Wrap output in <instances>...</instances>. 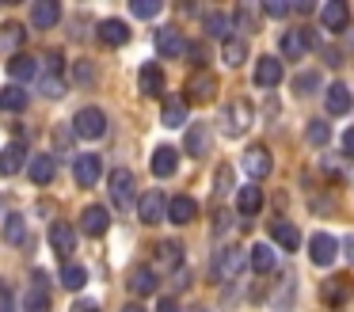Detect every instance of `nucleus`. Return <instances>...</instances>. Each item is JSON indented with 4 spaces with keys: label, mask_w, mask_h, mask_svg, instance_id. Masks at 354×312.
<instances>
[{
    "label": "nucleus",
    "mask_w": 354,
    "mask_h": 312,
    "mask_svg": "<svg viewBox=\"0 0 354 312\" xmlns=\"http://www.w3.org/2000/svg\"><path fill=\"white\" fill-rule=\"evenodd\" d=\"M252 118H255V111H252V103H248V99H236V103L232 107H225V134L229 137H244L248 129H252Z\"/></svg>",
    "instance_id": "obj_1"
},
{
    "label": "nucleus",
    "mask_w": 354,
    "mask_h": 312,
    "mask_svg": "<svg viewBox=\"0 0 354 312\" xmlns=\"http://www.w3.org/2000/svg\"><path fill=\"white\" fill-rule=\"evenodd\" d=\"M73 129H77L80 137H88V141H95V137L107 134V114H103L100 107H84V111H77V118H73Z\"/></svg>",
    "instance_id": "obj_2"
},
{
    "label": "nucleus",
    "mask_w": 354,
    "mask_h": 312,
    "mask_svg": "<svg viewBox=\"0 0 354 312\" xmlns=\"http://www.w3.org/2000/svg\"><path fill=\"white\" fill-rule=\"evenodd\" d=\"M270 167H274V156H270L267 145H252V149L244 152V172L255 179V187L270 175Z\"/></svg>",
    "instance_id": "obj_3"
},
{
    "label": "nucleus",
    "mask_w": 354,
    "mask_h": 312,
    "mask_svg": "<svg viewBox=\"0 0 354 312\" xmlns=\"http://www.w3.org/2000/svg\"><path fill=\"white\" fill-rule=\"evenodd\" d=\"M107 187H111V202H115V210H130L133 205V172L115 167Z\"/></svg>",
    "instance_id": "obj_4"
},
{
    "label": "nucleus",
    "mask_w": 354,
    "mask_h": 312,
    "mask_svg": "<svg viewBox=\"0 0 354 312\" xmlns=\"http://www.w3.org/2000/svg\"><path fill=\"white\" fill-rule=\"evenodd\" d=\"M164 213H168V198H164L160 190H145V194L138 198V217H141V225H160Z\"/></svg>",
    "instance_id": "obj_5"
},
{
    "label": "nucleus",
    "mask_w": 354,
    "mask_h": 312,
    "mask_svg": "<svg viewBox=\"0 0 354 312\" xmlns=\"http://www.w3.org/2000/svg\"><path fill=\"white\" fill-rule=\"evenodd\" d=\"M73 179H77L80 187H95V183L103 179V160L95 156V152H80L77 164H73Z\"/></svg>",
    "instance_id": "obj_6"
},
{
    "label": "nucleus",
    "mask_w": 354,
    "mask_h": 312,
    "mask_svg": "<svg viewBox=\"0 0 354 312\" xmlns=\"http://www.w3.org/2000/svg\"><path fill=\"white\" fill-rule=\"evenodd\" d=\"M187 99L191 103H214L217 99V76L214 73H194L187 80Z\"/></svg>",
    "instance_id": "obj_7"
},
{
    "label": "nucleus",
    "mask_w": 354,
    "mask_h": 312,
    "mask_svg": "<svg viewBox=\"0 0 354 312\" xmlns=\"http://www.w3.org/2000/svg\"><path fill=\"white\" fill-rule=\"evenodd\" d=\"M335 255H339V240H335V236L316 232L313 240H308V259H313L316 266H331V263H335Z\"/></svg>",
    "instance_id": "obj_8"
},
{
    "label": "nucleus",
    "mask_w": 354,
    "mask_h": 312,
    "mask_svg": "<svg viewBox=\"0 0 354 312\" xmlns=\"http://www.w3.org/2000/svg\"><path fill=\"white\" fill-rule=\"evenodd\" d=\"M320 23H324V30H331V35H343L346 23H351V8H346L343 0H328V4L320 8Z\"/></svg>",
    "instance_id": "obj_9"
},
{
    "label": "nucleus",
    "mask_w": 354,
    "mask_h": 312,
    "mask_svg": "<svg viewBox=\"0 0 354 312\" xmlns=\"http://www.w3.org/2000/svg\"><path fill=\"white\" fill-rule=\"evenodd\" d=\"M156 53H160V57H183V53H187L183 30H176V27H160V30H156Z\"/></svg>",
    "instance_id": "obj_10"
},
{
    "label": "nucleus",
    "mask_w": 354,
    "mask_h": 312,
    "mask_svg": "<svg viewBox=\"0 0 354 312\" xmlns=\"http://www.w3.org/2000/svg\"><path fill=\"white\" fill-rule=\"evenodd\" d=\"M308 46H313V35H308L305 27H297V30H286L282 35V57H290V61H301L308 53Z\"/></svg>",
    "instance_id": "obj_11"
},
{
    "label": "nucleus",
    "mask_w": 354,
    "mask_h": 312,
    "mask_svg": "<svg viewBox=\"0 0 354 312\" xmlns=\"http://www.w3.org/2000/svg\"><path fill=\"white\" fill-rule=\"evenodd\" d=\"M240 263H244L240 248H236V244H225V248H221V255H217V263H214V282L232 278V274L240 270Z\"/></svg>",
    "instance_id": "obj_12"
},
{
    "label": "nucleus",
    "mask_w": 354,
    "mask_h": 312,
    "mask_svg": "<svg viewBox=\"0 0 354 312\" xmlns=\"http://www.w3.org/2000/svg\"><path fill=\"white\" fill-rule=\"evenodd\" d=\"M176 167H179V149H171V145L153 149V175H156V179H171Z\"/></svg>",
    "instance_id": "obj_13"
},
{
    "label": "nucleus",
    "mask_w": 354,
    "mask_h": 312,
    "mask_svg": "<svg viewBox=\"0 0 354 312\" xmlns=\"http://www.w3.org/2000/svg\"><path fill=\"white\" fill-rule=\"evenodd\" d=\"M27 164V145L24 141H8L0 152V175H16Z\"/></svg>",
    "instance_id": "obj_14"
},
{
    "label": "nucleus",
    "mask_w": 354,
    "mask_h": 312,
    "mask_svg": "<svg viewBox=\"0 0 354 312\" xmlns=\"http://www.w3.org/2000/svg\"><path fill=\"white\" fill-rule=\"evenodd\" d=\"M255 84H259V88H278V84H282V61L278 57L255 61Z\"/></svg>",
    "instance_id": "obj_15"
},
{
    "label": "nucleus",
    "mask_w": 354,
    "mask_h": 312,
    "mask_svg": "<svg viewBox=\"0 0 354 312\" xmlns=\"http://www.w3.org/2000/svg\"><path fill=\"white\" fill-rule=\"evenodd\" d=\"M50 244H54L57 255H73V248H77V228L65 225V221H54L50 225Z\"/></svg>",
    "instance_id": "obj_16"
},
{
    "label": "nucleus",
    "mask_w": 354,
    "mask_h": 312,
    "mask_svg": "<svg viewBox=\"0 0 354 312\" xmlns=\"http://www.w3.org/2000/svg\"><path fill=\"white\" fill-rule=\"evenodd\" d=\"M111 225V213L103 210V205H88L84 213H80V228H84L88 236H103Z\"/></svg>",
    "instance_id": "obj_17"
},
{
    "label": "nucleus",
    "mask_w": 354,
    "mask_h": 312,
    "mask_svg": "<svg viewBox=\"0 0 354 312\" xmlns=\"http://www.w3.org/2000/svg\"><path fill=\"white\" fill-rule=\"evenodd\" d=\"M270 240H274L278 248H286V251H297L301 248V232H297L293 221H274V225H270Z\"/></svg>",
    "instance_id": "obj_18"
},
{
    "label": "nucleus",
    "mask_w": 354,
    "mask_h": 312,
    "mask_svg": "<svg viewBox=\"0 0 354 312\" xmlns=\"http://www.w3.org/2000/svg\"><path fill=\"white\" fill-rule=\"evenodd\" d=\"M57 19H62V4H57V0H39V4L31 8V23L39 30H50Z\"/></svg>",
    "instance_id": "obj_19"
},
{
    "label": "nucleus",
    "mask_w": 354,
    "mask_h": 312,
    "mask_svg": "<svg viewBox=\"0 0 354 312\" xmlns=\"http://www.w3.org/2000/svg\"><path fill=\"white\" fill-rule=\"evenodd\" d=\"M324 103H328V114H346L351 111V88L346 84H328L324 88Z\"/></svg>",
    "instance_id": "obj_20"
},
{
    "label": "nucleus",
    "mask_w": 354,
    "mask_h": 312,
    "mask_svg": "<svg viewBox=\"0 0 354 312\" xmlns=\"http://www.w3.org/2000/svg\"><path fill=\"white\" fill-rule=\"evenodd\" d=\"M100 42L103 46H126L130 42V27L122 19H103L100 23Z\"/></svg>",
    "instance_id": "obj_21"
},
{
    "label": "nucleus",
    "mask_w": 354,
    "mask_h": 312,
    "mask_svg": "<svg viewBox=\"0 0 354 312\" xmlns=\"http://www.w3.org/2000/svg\"><path fill=\"white\" fill-rule=\"evenodd\" d=\"M236 210L244 213V217H255V213L263 210V187H255V183L240 187V194H236Z\"/></svg>",
    "instance_id": "obj_22"
},
{
    "label": "nucleus",
    "mask_w": 354,
    "mask_h": 312,
    "mask_svg": "<svg viewBox=\"0 0 354 312\" xmlns=\"http://www.w3.org/2000/svg\"><path fill=\"white\" fill-rule=\"evenodd\" d=\"M194 213H198V202L183 194V198H171V202H168V213H164V217H171L176 225H191Z\"/></svg>",
    "instance_id": "obj_23"
},
{
    "label": "nucleus",
    "mask_w": 354,
    "mask_h": 312,
    "mask_svg": "<svg viewBox=\"0 0 354 312\" xmlns=\"http://www.w3.org/2000/svg\"><path fill=\"white\" fill-rule=\"evenodd\" d=\"M138 88H141V95H160V91H164V73L156 65H141Z\"/></svg>",
    "instance_id": "obj_24"
},
{
    "label": "nucleus",
    "mask_w": 354,
    "mask_h": 312,
    "mask_svg": "<svg viewBox=\"0 0 354 312\" xmlns=\"http://www.w3.org/2000/svg\"><path fill=\"white\" fill-rule=\"evenodd\" d=\"M130 293H138V297L156 293V270L153 266H138V270L130 274Z\"/></svg>",
    "instance_id": "obj_25"
},
{
    "label": "nucleus",
    "mask_w": 354,
    "mask_h": 312,
    "mask_svg": "<svg viewBox=\"0 0 354 312\" xmlns=\"http://www.w3.org/2000/svg\"><path fill=\"white\" fill-rule=\"evenodd\" d=\"M8 76L24 88V80H31V76H35V57H27V53H12V57H8Z\"/></svg>",
    "instance_id": "obj_26"
},
{
    "label": "nucleus",
    "mask_w": 354,
    "mask_h": 312,
    "mask_svg": "<svg viewBox=\"0 0 354 312\" xmlns=\"http://www.w3.org/2000/svg\"><path fill=\"white\" fill-rule=\"evenodd\" d=\"M221 57H225V65H229V68H240L248 61V42H244V38H225Z\"/></svg>",
    "instance_id": "obj_27"
},
{
    "label": "nucleus",
    "mask_w": 354,
    "mask_h": 312,
    "mask_svg": "<svg viewBox=\"0 0 354 312\" xmlns=\"http://www.w3.org/2000/svg\"><path fill=\"white\" fill-rule=\"evenodd\" d=\"M54 172H57V164H54V156H50V152H42V156L31 160V179L39 183V187H46V183L54 179Z\"/></svg>",
    "instance_id": "obj_28"
},
{
    "label": "nucleus",
    "mask_w": 354,
    "mask_h": 312,
    "mask_svg": "<svg viewBox=\"0 0 354 312\" xmlns=\"http://www.w3.org/2000/svg\"><path fill=\"white\" fill-rule=\"evenodd\" d=\"M183 263V251H179V244L176 240H164V244H156V266H179Z\"/></svg>",
    "instance_id": "obj_29"
},
{
    "label": "nucleus",
    "mask_w": 354,
    "mask_h": 312,
    "mask_svg": "<svg viewBox=\"0 0 354 312\" xmlns=\"http://www.w3.org/2000/svg\"><path fill=\"white\" fill-rule=\"evenodd\" d=\"M252 270L255 274L274 270V248H270V244H255L252 248Z\"/></svg>",
    "instance_id": "obj_30"
},
{
    "label": "nucleus",
    "mask_w": 354,
    "mask_h": 312,
    "mask_svg": "<svg viewBox=\"0 0 354 312\" xmlns=\"http://www.w3.org/2000/svg\"><path fill=\"white\" fill-rule=\"evenodd\" d=\"M24 312H50V293L42 289V278L35 289H27L24 293Z\"/></svg>",
    "instance_id": "obj_31"
},
{
    "label": "nucleus",
    "mask_w": 354,
    "mask_h": 312,
    "mask_svg": "<svg viewBox=\"0 0 354 312\" xmlns=\"http://www.w3.org/2000/svg\"><path fill=\"white\" fill-rule=\"evenodd\" d=\"M84 282H88V270L80 263H65L62 266V286L65 289H73V293H77V289H84Z\"/></svg>",
    "instance_id": "obj_32"
},
{
    "label": "nucleus",
    "mask_w": 354,
    "mask_h": 312,
    "mask_svg": "<svg viewBox=\"0 0 354 312\" xmlns=\"http://www.w3.org/2000/svg\"><path fill=\"white\" fill-rule=\"evenodd\" d=\"M4 240L12 244V248H19V244L27 240V225L19 213H8V221H4Z\"/></svg>",
    "instance_id": "obj_33"
},
{
    "label": "nucleus",
    "mask_w": 354,
    "mask_h": 312,
    "mask_svg": "<svg viewBox=\"0 0 354 312\" xmlns=\"http://www.w3.org/2000/svg\"><path fill=\"white\" fill-rule=\"evenodd\" d=\"M0 107H4V111H24V107H27V91L19 88V84H8V88L0 91Z\"/></svg>",
    "instance_id": "obj_34"
},
{
    "label": "nucleus",
    "mask_w": 354,
    "mask_h": 312,
    "mask_svg": "<svg viewBox=\"0 0 354 312\" xmlns=\"http://www.w3.org/2000/svg\"><path fill=\"white\" fill-rule=\"evenodd\" d=\"M160 122L168 129H179L187 122V107L183 103H164V111H160Z\"/></svg>",
    "instance_id": "obj_35"
},
{
    "label": "nucleus",
    "mask_w": 354,
    "mask_h": 312,
    "mask_svg": "<svg viewBox=\"0 0 354 312\" xmlns=\"http://www.w3.org/2000/svg\"><path fill=\"white\" fill-rule=\"evenodd\" d=\"M206 145H209L206 126H191V134H187V152H191V156H202V152H206Z\"/></svg>",
    "instance_id": "obj_36"
},
{
    "label": "nucleus",
    "mask_w": 354,
    "mask_h": 312,
    "mask_svg": "<svg viewBox=\"0 0 354 312\" xmlns=\"http://www.w3.org/2000/svg\"><path fill=\"white\" fill-rule=\"evenodd\" d=\"M202 23H206V30L214 38H225L229 35V15H221V12H206L202 15Z\"/></svg>",
    "instance_id": "obj_37"
},
{
    "label": "nucleus",
    "mask_w": 354,
    "mask_h": 312,
    "mask_svg": "<svg viewBox=\"0 0 354 312\" xmlns=\"http://www.w3.org/2000/svg\"><path fill=\"white\" fill-rule=\"evenodd\" d=\"M308 141H313V145H328L331 141V126L324 118H313V122H308Z\"/></svg>",
    "instance_id": "obj_38"
},
{
    "label": "nucleus",
    "mask_w": 354,
    "mask_h": 312,
    "mask_svg": "<svg viewBox=\"0 0 354 312\" xmlns=\"http://www.w3.org/2000/svg\"><path fill=\"white\" fill-rule=\"evenodd\" d=\"M24 38H27V30L19 27V23H4V27H0V42L4 46H24Z\"/></svg>",
    "instance_id": "obj_39"
},
{
    "label": "nucleus",
    "mask_w": 354,
    "mask_h": 312,
    "mask_svg": "<svg viewBox=\"0 0 354 312\" xmlns=\"http://www.w3.org/2000/svg\"><path fill=\"white\" fill-rule=\"evenodd\" d=\"M316 88H320V76H316V73H301V76H293V91H297V95H313Z\"/></svg>",
    "instance_id": "obj_40"
},
{
    "label": "nucleus",
    "mask_w": 354,
    "mask_h": 312,
    "mask_svg": "<svg viewBox=\"0 0 354 312\" xmlns=\"http://www.w3.org/2000/svg\"><path fill=\"white\" fill-rule=\"evenodd\" d=\"M130 12L138 15V19H153V15H160V0H133Z\"/></svg>",
    "instance_id": "obj_41"
},
{
    "label": "nucleus",
    "mask_w": 354,
    "mask_h": 312,
    "mask_svg": "<svg viewBox=\"0 0 354 312\" xmlns=\"http://www.w3.org/2000/svg\"><path fill=\"white\" fill-rule=\"evenodd\" d=\"M42 95H46V99H62L65 95V84L57 80V76H46V80H42Z\"/></svg>",
    "instance_id": "obj_42"
},
{
    "label": "nucleus",
    "mask_w": 354,
    "mask_h": 312,
    "mask_svg": "<svg viewBox=\"0 0 354 312\" xmlns=\"http://www.w3.org/2000/svg\"><path fill=\"white\" fill-rule=\"evenodd\" d=\"M324 297H328L331 309H339V304H343V282H331V286L324 289Z\"/></svg>",
    "instance_id": "obj_43"
},
{
    "label": "nucleus",
    "mask_w": 354,
    "mask_h": 312,
    "mask_svg": "<svg viewBox=\"0 0 354 312\" xmlns=\"http://www.w3.org/2000/svg\"><path fill=\"white\" fill-rule=\"evenodd\" d=\"M263 12H267V15H274V19H278V15H286V12H290V4H282V0H267V4H263Z\"/></svg>",
    "instance_id": "obj_44"
},
{
    "label": "nucleus",
    "mask_w": 354,
    "mask_h": 312,
    "mask_svg": "<svg viewBox=\"0 0 354 312\" xmlns=\"http://www.w3.org/2000/svg\"><path fill=\"white\" fill-rule=\"evenodd\" d=\"M46 65H50V76H57V68H62V50H54V53H50V61H46Z\"/></svg>",
    "instance_id": "obj_45"
},
{
    "label": "nucleus",
    "mask_w": 354,
    "mask_h": 312,
    "mask_svg": "<svg viewBox=\"0 0 354 312\" xmlns=\"http://www.w3.org/2000/svg\"><path fill=\"white\" fill-rule=\"evenodd\" d=\"M73 312H100V304H95V301H80Z\"/></svg>",
    "instance_id": "obj_46"
},
{
    "label": "nucleus",
    "mask_w": 354,
    "mask_h": 312,
    "mask_svg": "<svg viewBox=\"0 0 354 312\" xmlns=\"http://www.w3.org/2000/svg\"><path fill=\"white\" fill-rule=\"evenodd\" d=\"M156 312H179V304L168 297V301H160V309H156Z\"/></svg>",
    "instance_id": "obj_47"
},
{
    "label": "nucleus",
    "mask_w": 354,
    "mask_h": 312,
    "mask_svg": "<svg viewBox=\"0 0 354 312\" xmlns=\"http://www.w3.org/2000/svg\"><path fill=\"white\" fill-rule=\"evenodd\" d=\"M122 312H145V309H141V304H126Z\"/></svg>",
    "instance_id": "obj_48"
}]
</instances>
